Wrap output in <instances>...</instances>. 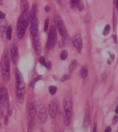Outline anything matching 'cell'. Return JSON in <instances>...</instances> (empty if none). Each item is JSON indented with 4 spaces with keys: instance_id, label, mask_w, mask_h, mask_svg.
<instances>
[{
    "instance_id": "6da1fadb",
    "label": "cell",
    "mask_w": 118,
    "mask_h": 132,
    "mask_svg": "<svg viewBox=\"0 0 118 132\" xmlns=\"http://www.w3.org/2000/svg\"><path fill=\"white\" fill-rule=\"evenodd\" d=\"M15 73L16 86V100L19 103L22 104L24 101V95L26 92V85L23 75L17 68L15 69Z\"/></svg>"
},
{
    "instance_id": "7a4b0ae2",
    "label": "cell",
    "mask_w": 118,
    "mask_h": 132,
    "mask_svg": "<svg viewBox=\"0 0 118 132\" xmlns=\"http://www.w3.org/2000/svg\"><path fill=\"white\" fill-rule=\"evenodd\" d=\"M29 21L30 14L28 12H22L17 22L16 34L19 39H22L24 37Z\"/></svg>"
},
{
    "instance_id": "3957f363",
    "label": "cell",
    "mask_w": 118,
    "mask_h": 132,
    "mask_svg": "<svg viewBox=\"0 0 118 132\" xmlns=\"http://www.w3.org/2000/svg\"><path fill=\"white\" fill-rule=\"evenodd\" d=\"M10 69L11 62L9 57L8 54H5L3 56V63L2 65V73L3 79L5 82H8L10 80Z\"/></svg>"
},
{
    "instance_id": "277c9868",
    "label": "cell",
    "mask_w": 118,
    "mask_h": 132,
    "mask_svg": "<svg viewBox=\"0 0 118 132\" xmlns=\"http://www.w3.org/2000/svg\"><path fill=\"white\" fill-rule=\"evenodd\" d=\"M57 40V35L56 29L54 26H52L50 29L48 35V38L46 44L47 49L52 50L55 47Z\"/></svg>"
},
{
    "instance_id": "5b68a950",
    "label": "cell",
    "mask_w": 118,
    "mask_h": 132,
    "mask_svg": "<svg viewBox=\"0 0 118 132\" xmlns=\"http://www.w3.org/2000/svg\"><path fill=\"white\" fill-rule=\"evenodd\" d=\"M54 23H55L57 29L60 33V35L62 36L63 38H67L68 36V33L67 31V29L65 28V26L63 22L62 18L58 15H56L54 18Z\"/></svg>"
},
{
    "instance_id": "8992f818",
    "label": "cell",
    "mask_w": 118,
    "mask_h": 132,
    "mask_svg": "<svg viewBox=\"0 0 118 132\" xmlns=\"http://www.w3.org/2000/svg\"><path fill=\"white\" fill-rule=\"evenodd\" d=\"M9 102V95L7 89L3 86L0 87V106L5 109L8 107Z\"/></svg>"
},
{
    "instance_id": "52a82bcc",
    "label": "cell",
    "mask_w": 118,
    "mask_h": 132,
    "mask_svg": "<svg viewBox=\"0 0 118 132\" xmlns=\"http://www.w3.org/2000/svg\"><path fill=\"white\" fill-rule=\"evenodd\" d=\"M11 56H12V60L13 62L14 63H16L18 60V56H19V54H18V45L17 43L15 40L13 41L11 45Z\"/></svg>"
},
{
    "instance_id": "ba28073f",
    "label": "cell",
    "mask_w": 118,
    "mask_h": 132,
    "mask_svg": "<svg viewBox=\"0 0 118 132\" xmlns=\"http://www.w3.org/2000/svg\"><path fill=\"white\" fill-rule=\"evenodd\" d=\"M63 108H64L65 115L72 117V103L70 97H68L63 101Z\"/></svg>"
},
{
    "instance_id": "9c48e42d",
    "label": "cell",
    "mask_w": 118,
    "mask_h": 132,
    "mask_svg": "<svg viewBox=\"0 0 118 132\" xmlns=\"http://www.w3.org/2000/svg\"><path fill=\"white\" fill-rule=\"evenodd\" d=\"M72 43L77 51L81 52L83 47V40L81 35L79 34L75 35L73 37V40H72Z\"/></svg>"
},
{
    "instance_id": "30bf717a",
    "label": "cell",
    "mask_w": 118,
    "mask_h": 132,
    "mask_svg": "<svg viewBox=\"0 0 118 132\" xmlns=\"http://www.w3.org/2000/svg\"><path fill=\"white\" fill-rule=\"evenodd\" d=\"M27 112H28V119L30 120L35 119L37 114V108L34 103L30 102L27 105Z\"/></svg>"
},
{
    "instance_id": "8fae6325",
    "label": "cell",
    "mask_w": 118,
    "mask_h": 132,
    "mask_svg": "<svg viewBox=\"0 0 118 132\" xmlns=\"http://www.w3.org/2000/svg\"><path fill=\"white\" fill-rule=\"evenodd\" d=\"M48 110L51 117L53 118V119L56 118L57 113L58 106L55 101H52L51 103L49 104L48 106Z\"/></svg>"
},
{
    "instance_id": "7c38bea8",
    "label": "cell",
    "mask_w": 118,
    "mask_h": 132,
    "mask_svg": "<svg viewBox=\"0 0 118 132\" xmlns=\"http://www.w3.org/2000/svg\"><path fill=\"white\" fill-rule=\"evenodd\" d=\"M33 46H34V50H35V54H37V55H40L41 50L38 36H36V37H33Z\"/></svg>"
},
{
    "instance_id": "4fadbf2b",
    "label": "cell",
    "mask_w": 118,
    "mask_h": 132,
    "mask_svg": "<svg viewBox=\"0 0 118 132\" xmlns=\"http://www.w3.org/2000/svg\"><path fill=\"white\" fill-rule=\"evenodd\" d=\"M38 118H39L40 120L43 123L46 122L47 119V112L45 108H41L39 112L38 113Z\"/></svg>"
},
{
    "instance_id": "5bb4252c",
    "label": "cell",
    "mask_w": 118,
    "mask_h": 132,
    "mask_svg": "<svg viewBox=\"0 0 118 132\" xmlns=\"http://www.w3.org/2000/svg\"><path fill=\"white\" fill-rule=\"evenodd\" d=\"M28 3L27 0H20V9L22 12H26L28 11Z\"/></svg>"
},
{
    "instance_id": "9a60e30c",
    "label": "cell",
    "mask_w": 118,
    "mask_h": 132,
    "mask_svg": "<svg viewBox=\"0 0 118 132\" xmlns=\"http://www.w3.org/2000/svg\"><path fill=\"white\" fill-rule=\"evenodd\" d=\"M77 66H78V62H77V61L76 60H74L72 61L68 68L69 72L70 73H72L75 71V69L76 68Z\"/></svg>"
},
{
    "instance_id": "2e32d148",
    "label": "cell",
    "mask_w": 118,
    "mask_h": 132,
    "mask_svg": "<svg viewBox=\"0 0 118 132\" xmlns=\"http://www.w3.org/2000/svg\"><path fill=\"white\" fill-rule=\"evenodd\" d=\"M79 75H80V76L81 78L84 79L88 75V69L87 68L85 67H82L81 68L80 70V72H79Z\"/></svg>"
},
{
    "instance_id": "e0dca14e",
    "label": "cell",
    "mask_w": 118,
    "mask_h": 132,
    "mask_svg": "<svg viewBox=\"0 0 118 132\" xmlns=\"http://www.w3.org/2000/svg\"><path fill=\"white\" fill-rule=\"evenodd\" d=\"M12 28L11 26H8L6 30V37L8 40L12 39Z\"/></svg>"
},
{
    "instance_id": "ac0fdd59",
    "label": "cell",
    "mask_w": 118,
    "mask_h": 132,
    "mask_svg": "<svg viewBox=\"0 0 118 132\" xmlns=\"http://www.w3.org/2000/svg\"><path fill=\"white\" fill-rule=\"evenodd\" d=\"M35 119L30 120H28V131H31L33 130L34 127H35Z\"/></svg>"
},
{
    "instance_id": "d6986e66",
    "label": "cell",
    "mask_w": 118,
    "mask_h": 132,
    "mask_svg": "<svg viewBox=\"0 0 118 132\" xmlns=\"http://www.w3.org/2000/svg\"><path fill=\"white\" fill-rule=\"evenodd\" d=\"M68 57V52L66 50H63L60 54V59L62 61H65L67 60Z\"/></svg>"
},
{
    "instance_id": "ffe728a7",
    "label": "cell",
    "mask_w": 118,
    "mask_h": 132,
    "mask_svg": "<svg viewBox=\"0 0 118 132\" xmlns=\"http://www.w3.org/2000/svg\"><path fill=\"white\" fill-rule=\"evenodd\" d=\"M8 115L11 116L12 115L13 112V102H11L9 103L8 106Z\"/></svg>"
},
{
    "instance_id": "44dd1931",
    "label": "cell",
    "mask_w": 118,
    "mask_h": 132,
    "mask_svg": "<svg viewBox=\"0 0 118 132\" xmlns=\"http://www.w3.org/2000/svg\"><path fill=\"white\" fill-rule=\"evenodd\" d=\"M57 88L56 86H50L49 87V92L52 95L55 94L57 92Z\"/></svg>"
},
{
    "instance_id": "7402d4cb",
    "label": "cell",
    "mask_w": 118,
    "mask_h": 132,
    "mask_svg": "<svg viewBox=\"0 0 118 132\" xmlns=\"http://www.w3.org/2000/svg\"><path fill=\"white\" fill-rule=\"evenodd\" d=\"M110 30H111V27L110 25L109 24L106 25L103 30V35L105 36H107L109 34V33H110Z\"/></svg>"
},
{
    "instance_id": "603a6c76",
    "label": "cell",
    "mask_w": 118,
    "mask_h": 132,
    "mask_svg": "<svg viewBox=\"0 0 118 132\" xmlns=\"http://www.w3.org/2000/svg\"><path fill=\"white\" fill-rule=\"evenodd\" d=\"M79 3H80V0H70V3L73 8L76 7V6L77 7Z\"/></svg>"
},
{
    "instance_id": "cb8c5ba5",
    "label": "cell",
    "mask_w": 118,
    "mask_h": 132,
    "mask_svg": "<svg viewBox=\"0 0 118 132\" xmlns=\"http://www.w3.org/2000/svg\"><path fill=\"white\" fill-rule=\"evenodd\" d=\"M40 77H35V79H34L33 80L31 81V82L30 83V87L31 88H34L36 83H37V81L40 80Z\"/></svg>"
},
{
    "instance_id": "d4e9b609",
    "label": "cell",
    "mask_w": 118,
    "mask_h": 132,
    "mask_svg": "<svg viewBox=\"0 0 118 132\" xmlns=\"http://www.w3.org/2000/svg\"><path fill=\"white\" fill-rule=\"evenodd\" d=\"M49 20L48 18H46L45 20V23H44V31H47L49 29Z\"/></svg>"
},
{
    "instance_id": "484cf974",
    "label": "cell",
    "mask_w": 118,
    "mask_h": 132,
    "mask_svg": "<svg viewBox=\"0 0 118 132\" xmlns=\"http://www.w3.org/2000/svg\"><path fill=\"white\" fill-rule=\"evenodd\" d=\"M70 79H71V76H70V75H64V76H63L62 78H61L60 81H62V82H64L65 81L70 80Z\"/></svg>"
},
{
    "instance_id": "4316f807",
    "label": "cell",
    "mask_w": 118,
    "mask_h": 132,
    "mask_svg": "<svg viewBox=\"0 0 118 132\" xmlns=\"http://www.w3.org/2000/svg\"><path fill=\"white\" fill-rule=\"evenodd\" d=\"M39 62L41 63V64L44 65L45 67V65H46V62H45V59L44 57H40L39 58Z\"/></svg>"
},
{
    "instance_id": "83f0119b",
    "label": "cell",
    "mask_w": 118,
    "mask_h": 132,
    "mask_svg": "<svg viewBox=\"0 0 118 132\" xmlns=\"http://www.w3.org/2000/svg\"><path fill=\"white\" fill-rule=\"evenodd\" d=\"M90 19H91V16H90V13H87V14H86L85 16V21L86 23H88L90 22Z\"/></svg>"
},
{
    "instance_id": "f1b7e54d",
    "label": "cell",
    "mask_w": 118,
    "mask_h": 132,
    "mask_svg": "<svg viewBox=\"0 0 118 132\" xmlns=\"http://www.w3.org/2000/svg\"><path fill=\"white\" fill-rule=\"evenodd\" d=\"M89 123V118H88V115H86L85 118V120H84V125L85 126H87Z\"/></svg>"
},
{
    "instance_id": "f546056e",
    "label": "cell",
    "mask_w": 118,
    "mask_h": 132,
    "mask_svg": "<svg viewBox=\"0 0 118 132\" xmlns=\"http://www.w3.org/2000/svg\"><path fill=\"white\" fill-rule=\"evenodd\" d=\"M84 7H85V6H84L83 4H82V3H79V4H78V5L77 6V8H78V10L79 11H83V9H84Z\"/></svg>"
},
{
    "instance_id": "4dcf8cb0",
    "label": "cell",
    "mask_w": 118,
    "mask_h": 132,
    "mask_svg": "<svg viewBox=\"0 0 118 132\" xmlns=\"http://www.w3.org/2000/svg\"><path fill=\"white\" fill-rule=\"evenodd\" d=\"M4 30H5V26L0 25V36H3Z\"/></svg>"
},
{
    "instance_id": "1f68e13d",
    "label": "cell",
    "mask_w": 118,
    "mask_h": 132,
    "mask_svg": "<svg viewBox=\"0 0 118 132\" xmlns=\"http://www.w3.org/2000/svg\"><path fill=\"white\" fill-rule=\"evenodd\" d=\"M118 122V116L117 115H115L114 117L113 118L112 123L113 125H116Z\"/></svg>"
},
{
    "instance_id": "d6a6232c",
    "label": "cell",
    "mask_w": 118,
    "mask_h": 132,
    "mask_svg": "<svg viewBox=\"0 0 118 132\" xmlns=\"http://www.w3.org/2000/svg\"><path fill=\"white\" fill-rule=\"evenodd\" d=\"M6 17V14L1 11H0V19H4Z\"/></svg>"
},
{
    "instance_id": "836d02e7",
    "label": "cell",
    "mask_w": 118,
    "mask_h": 132,
    "mask_svg": "<svg viewBox=\"0 0 118 132\" xmlns=\"http://www.w3.org/2000/svg\"><path fill=\"white\" fill-rule=\"evenodd\" d=\"M45 67H46L48 69H51V68H52V63H51V62H49L46 63V65H45Z\"/></svg>"
},
{
    "instance_id": "e575fe53",
    "label": "cell",
    "mask_w": 118,
    "mask_h": 132,
    "mask_svg": "<svg viewBox=\"0 0 118 132\" xmlns=\"http://www.w3.org/2000/svg\"><path fill=\"white\" fill-rule=\"evenodd\" d=\"M50 10H51V8L49 7L48 5H46L45 7V11H46V12H49Z\"/></svg>"
},
{
    "instance_id": "d590c367",
    "label": "cell",
    "mask_w": 118,
    "mask_h": 132,
    "mask_svg": "<svg viewBox=\"0 0 118 132\" xmlns=\"http://www.w3.org/2000/svg\"><path fill=\"white\" fill-rule=\"evenodd\" d=\"M111 131H112V129H111V127L110 126H107L105 130V131L106 132H111Z\"/></svg>"
},
{
    "instance_id": "8d00e7d4",
    "label": "cell",
    "mask_w": 118,
    "mask_h": 132,
    "mask_svg": "<svg viewBox=\"0 0 118 132\" xmlns=\"http://www.w3.org/2000/svg\"><path fill=\"white\" fill-rule=\"evenodd\" d=\"M8 116H6L5 117V120H4V123H5V125H7L8 123Z\"/></svg>"
},
{
    "instance_id": "74e56055",
    "label": "cell",
    "mask_w": 118,
    "mask_h": 132,
    "mask_svg": "<svg viewBox=\"0 0 118 132\" xmlns=\"http://www.w3.org/2000/svg\"><path fill=\"white\" fill-rule=\"evenodd\" d=\"M58 45H59V47H63V46H64V42H63L62 40H61L59 42V43H58Z\"/></svg>"
},
{
    "instance_id": "f35d334b",
    "label": "cell",
    "mask_w": 118,
    "mask_h": 132,
    "mask_svg": "<svg viewBox=\"0 0 118 132\" xmlns=\"http://www.w3.org/2000/svg\"><path fill=\"white\" fill-rule=\"evenodd\" d=\"M114 4L116 8L118 10V0H114Z\"/></svg>"
},
{
    "instance_id": "ab89813d",
    "label": "cell",
    "mask_w": 118,
    "mask_h": 132,
    "mask_svg": "<svg viewBox=\"0 0 118 132\" xmlns=\"http://www.w3.org/2000/svg\"><path fill=\"white\" fill-rule=\"evenodd\" d=\"M97 131V123H95L94 125V128H93V132H96Z\"/></svg>"
},
{
    "instance_id": "60d3db41",
    "label": "cell",
    "mask_w": 118,
    "mask_h": 132,
    "mask_svg": "<svg viewBox=\"0 0 118 132\" xmlns=\"http://www.w3.org/2000/svg\"><path fill=\"white\" fill-rule=\"evenodd\" d=\"M113 41H114V43L116 44V43H117V40H116V37L115 35L113 36Z\"/></svg>"
},
{
    "instance_id": "b9f144b4",
    "label": "cell",
    "mask_w": 118,
    "mask_h": 132,
    "mask_svg": "<svg viewBox=\"0 0 118 132\" xmlns=\"http://www.w3.org/2000/svg\"><path fill=\"white\" fill-rule=\"evenodd\" d=\"M115 112L118 114V106H117V107L115 109Z\"/></svg>"
},
{
    "instance_id": "7bdbcfd3",
    "label": "cell",
    "mask_w": 118,
    "mask_h": 132,
    "mask_svg": "<svg viewBox=\"0 0 118 132\" xmlns=\"http://www.w3.org/2000/svg\"><path fill=\"white\" fill-rule=\"evenodd\" d=\"M3 4V0H0V5H2Z\"/></svg>"
},
{
    "instance_id": "ee69618b",
    "label": "cell",
    "mask_w": 118,
    "mask_h": 132,
    "mask_svg": "<svg viewBox=\"0 0 118 132\" xmlns=\"http://www.w3.org/2000/svg\"><path fill=\"white\" fill-rule=\"evenodd\" d=\"M56 1L57 2V3L60 4L61 3V1H62V0H56Z\"/></svg>"
},
{
    "instance_id": "f6af8a7d",
    "label": "cell",
    "mask_w": 118,
    "mask_h": 132,
    "mask_svg": "<svg viewBox=\"0 0 118 132\" xmlns=\"http://www.w3.org/2000/svg\"><path fill=\"white\" fill-rule=\"evenodd\" d=\"M0 65H1V62H0Z\"/></svg>"
},
{
    "instance_id": "bcb514c9",
    "label": "cell",
    "mask_w": 118,
    "mask_h": 132,
    "mask_svg": "<svg viewBox=\"0 0 118 132\" xmlns=\"http://www.w3.org/2000/svg\"><path fill=\"white\" fill-rule=\"evenodd\" d=\"M0 126H1V123H0Z\"/></svg>"
}]
</instances>
